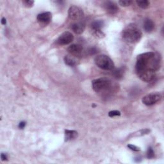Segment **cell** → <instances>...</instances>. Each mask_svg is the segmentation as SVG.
<instances>
[{"mask_svg":"<svg viewBox=\"0 0 164 164\" xmlns=\"http://www.w3.org/2000/svg\"><path fill=\"white\" fill-rule=\"evenodd\" d=\"M162 65L160 54L155 52L142 53L136 57L135 71L137 76L143 81L149 82Z\"/></svg>","mask_w":164,"mask_h":164,"instance_id":"obj_1","label":"cell"},{"mask_svg":"<svg viewBox=\"0 0 164 164\" xmlns=\"http://www.w3.org/2000/svg\"><path fill=\"white\" fill-rule=\"evenodd\" d=\"M141 31L134 24L127 26L122 32V37L124 41L130 44L138 42L142 38Z\"/></svg>","mask_w":164,"mask_h":164,"instance_id":"obj_2","label":"cell"},{"mask_svg":"<svg viewBox=\"0 0 164 164\" xmlns=\"http://www.w3.org/2000/svg\"><path fill=\"white\" fill-rule=\"evenodd\" d=\"M94 62L99 68L103 70H113L115 67L113 60L106 54H100L97 56L94 59Z\"/></svg>","mask_w":164,"mask_h":164,"instance_id":"obj_3","label":"cell"},{"mask_svg":"<svg viewBox=\"0 0 164 164\" xmlns=\"http://www.w3.org/2000/svg\"><path fill=\"white\" fill-rule=\"evenodd\" d=\"M111 81L106 78H99L92 81V87L96 93H102L111 87Z\"/></svg>","mask_w":164,"mask_h":164,"instance_id":"obj_4","label":"cell"},{"mask_svg":"<svg viewBox=\"0 0 164 164\" xmlns=\"http://www.w3.org/2000/svg\"><path fill=\"white\" fill-rule=\"evenodd\" d=\"M162 99V96L158 93H153L145 95L142 99L143 104L146 106H152L160 101Z\"/></svg>","mask_w":164,"mask_h":164,"instance_id":"obj_5","label":"cell"},{"mask_svg":"<svg viewBox=\"0 0 164 164\" xmlns=\"http://www.w3.org/2000/svg\"><path fill=\"white\" fill-rule=\"evenodd\" d=\"M68 15L71 20L78 21L84 16V12L82 9L77 6H71L68 11Z\"/></svg>","mask_w":164,"mask_h":164,"instance_id":"obj_6","label":"cell"},{"mask_svg":"<svg viewBox=\"0 0 164 164\" xmlns=\"http://www.w3.org/2000/svg\"><path fill=\"white\" fill-rule=\"evenodd\" d=\"M74 40V36L72 33L69 32H65L62 33L58 39L57 42L59 45H67L72 42Z\"/></svg>","mask_w":164,"mask_h":164,"instance_id":"obj_7","label":"cell"},{"mask_svg":"<svg viewBox=\"0 0 164 164\" xmlns=\"http://www.w3.org/2000/svg\"><path fill=\"white\" fill-rule=\"evenodd\" d=\"M51 19H52V14L50 12L39 14L37 17V19L39 23L42 26L48 25L51 22Z\"/></svg>","mask_w":164,"mask_h":164,"instance_id":"obj_8","label":"cell"},{"mask_svg":"<svg viewBox=\"0 0 164 164\" xmlns=\"http://www.w3.org/2000/svg\"><path fill=\"white\" fill-rule=\"evenodd\" d=\"M83 46L81 45L76 44L71 45L67 48L68 52L71 54V55L75 57L80 56L82 52H83Z\"/></svg>","mask_w":164,"mask_h":164,"instance_id":"obj_9","label":"cell"},{"mask_svg":"<svg viewBox=\"0 0 164 164\" xmlns=\"http://www.w3.org/2000/svg\"><path fill=\"white\" fill-rule=\"evenodd\" d=\"M103 7L105 9V11L110 14H116L118 11H119V8H118L117 5L114 2L108 1L104 2Z\"/></svg>","mask_w":164,"mask_h":164,"instance_id":"obj_10","label":"cell"},{"mask_svg":"<svg viewBox=\"0 0 164 164\" xmlns=\"http://www.w3.org/2000/svg\"><path fill=\"white\" fill-rule=\"evenodd\" d=\"M71 28L75 33L81 34L85 29V24L83 22H78L72 24Z\"/></svg>","mask_w":164,"mask_h":164,"instance_id":"obj_11","label":"cell"},{"mask_svg":"<svg viewBox=\"0 0 164 164\" xmlns=\"http://www.w3.org/2000/svg\"><path fill=\"white\" fill-rule=\"evenodd\" d=\"M78 136V132L75 130H65V141L69 142L75 139Z\"/></svg>","mask_w":164,"mask_h":164,"instance_id":"obj_12","label":"cell"},{"mask_svg":"<svg viewBox=\"0 0 164 164\" xmlns=\"http://www.w3.org/2000/svg\"><path fill=\"white\" fill-rule=\"evenodd\" d=\"M154 28V24L153 21L149 19V18H146L145 19L144 21V29L146 32H152Z\"/></svg>","mask_w":164,"mask_h":164,"instance_id":"obj_13","label":"cell"},{"mask_svg":"<svg viewBox=\"0 0 164 164\" xmlns=\"http://www.w3.org/2000/svg\"><path fill=\"white\" fill-rule=\"evenodd\" d=\"M63 60H64V62L67 66L74 67L77 64L76 60L72 55H66Z\"/></svg>","mask_w":164,"mask_h":164,"instance_id":"obj_14","label":"cell"},{"mask_svg":"<svg viewBox=\"0 0 164 164\" xmlns=\"http://www.w3.org/2000/svg\"><path fill=\"white\" fill-rule=\"evenodd\" d=\"M104 23L101 20H96L91 24V29L92 31H97L101 30L103 28Z\"/></svg>","mask_w":164,"mask_h":164,"instance_id":"obj_15","label":"cell"},{"mask_svg":"<svg viewBox=\"0 0 164 164\" xmlns=\"http://www.w3.org/2000/svg\"><path fill=\"white\" fill-rule=\"evenodd\" d=\"M124 71L123 68L116 69L114 71L113 75L116 78L119 79V78H121L123 77V74H124Z\"/></svg>","mask_w":164,"mask_h":164,"instance_id":"obj_16","label":"cell"},{"mask_svg":"<svg viewBox=\"0 0 164 164\" xmlns=\"http://www.w3.org/2000/svg\"><path fill=\"white\" fill-rule=\"evenodd\" d=\"M137 5L142 9H146L149 6V2L147 0H144V1H136Z\"/></svg>","mask_w":164,"mask_h":164,"instance_id":"obj_17","label":"cell"},{"mask_svg":"<svg viewBox=\"0 0 164 164\" xmlns=\"http://www.w3.org/2000/svg\"><path fill=\"white\" fill-rule=\"evenodd\" d=\"M93 34L96 38L97 39H102L105 37V34L102 30H97V31H92Z\"/></svg>","mask_w":164,"mask_h":164,"instance_id":"obj_18","label":"cell"},{"mask_svg":"<svg viewBox=\"0 0 164 164\" xmlns=\"http://www.w3.org/2000/svg\"><path fill=\"white\" fill-rule=\"evenodd\" d=\"M132 2L130 1V0H121V1H119L118 3L121 6H128L132 4Z\"/></svg>","mask_w":164,"mask_h":164,"instance_id":"obj_19","label":"cell"},{"mask_svg":"<svg viewBox=\"0 0 164 164\" xmlns=\"http://www.w3.org/2000/svg\"><path fill=\"white\" fill-rule=\"evenodd\" d=\"M121 115V112L118 110H113L109 112L108 116L110 117H114L115 116H119Z\"/></svg>","mask_w":164,"mask_h":164,"instance_id":"obj_20","label":"cell"},{"mask_svg":"<svg viewBox=\"0 0 164 164\" xmlns=\"http://www.w3.org/2000/svg\"><path fill=\"white\" fill-rule=\"evenodd\" d=\"M23 3L24 5H25V6L30 8L33 6L34 4V1H32V0H26V1H23Z\"/></svg>","mask_w":164,"mask_h":164,"instance_id":"obj_21","label":"cell"},{"mask_svg":"<svg viewBox=\"0 0 164 164\" xmlns=\"http://www.w3.org/2000/svg\"><path fill=\"white\" fill-rule=\"evenodd\" d=\"M154 156V153L151 148H149L147 152V157L148 158H153Z\"/></svg>","mask_w":164,"mask_h":164,"instance_id":"obj_22","label":"cell"},{"mask_svg":"<svg viewBox=\"0 0 164 164\" xmlns=\"http://www.w3.org/2000/svg\"><path fill=\"white\" fill-rule=\"evenodd\" d=\"M127 147H128L131 150H132L133 151H140V149L139 148H138L137 146H136V145H132V144L127 145Z\"/></svg>","mask_w":164,"mask_h":164,"instance_id":"obj_23","label":"cell"},{"mask_svg":"<svg viewBox=\"0 0 164 164\" xmlns=\"http://www.w3.org/2000/svg\"><path fill=\"white\" fill-rule=\"evenodd\" d=\"M26 126V123L24 121H22L19 124V129H24Z\"/></svg>","mask_w":164,"mask_h":164,"instance_id":"obj_24","label":"cell"},{"mask_svg":"<svg viewBox=\"0 0 164 164\" xmlns=\"http://www.w3.org/2000/svg\"><path fill=\"white\" fill-rule=\"evenodd\" d=\"M1 159L2 161H5V160H7V156L6 154H4V153H2L1 154Z\"/></svg>","mask_w":164,"mask_h":164,"instance_id":"obj_25","label":"cell"},{"mask_svg":"<svg viewBox=\"0 0 164 164\" xmlns=\"http://www.w3.org/2000/svg\"><path fill=\"white\" fill-rule=\"evenodd\" d=\"M6 19H5V17H3V18H2V24H3V25H5V24H6Z\"/></svg>","mask_w":164,"mask_h":164,"instance_id":"obj_26","label":"cell"}]
</instances>
